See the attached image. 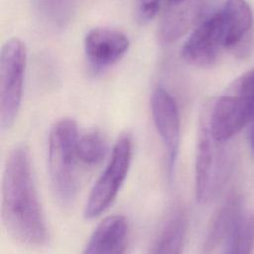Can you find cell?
Here are the masks:
<instances>
[{
    "label": "cell",
    "mask_w": 254,
    "mask_h": 254,
    "mask_svg": "<svg viewBox=\"0 0 254 254\" xmlns=\"http://www.w3.org/2000/svg\"><path fill=\"white\" fill-rule=\"evenodd\" d=\"M132 154V138L127 134L121 136L113 147L107 166L89 193L83 211L86 219L99 216L112 204L127 177Z\"/></svg>",
    "instance_id": "6"
},
{
    "label": "cell",
    "mask_w": 254,
    "mask_h": 254,
    "mask_svg": "<svg viewBox=\"0 0 254 254\" xmlns=\"http://www.w3.org/2000/svg\"><path fill=\"white\" fill-rule=\"evenodd\" d=\"M128 234V222L124 216H107L92 232L82 254H125Z\"/></svg>",
    "instance_id": "13"
},
{
    "label": "cell",
    "mask_w": 254,
    "mask_h": 254,
    "mask_svg": "<svg viewBox=\"0 0 254 254\" xmlns=\"http://www.w3.org/2000/svg\"><path fill=\"white\" fill-rule=\"evenodd\" d=\"M107 146L99 132L92 131L78 137L76 155L79 162L86 166H95L105 157Z\"/></svg>",
    "instance_id": "16"
},
{
    "label": "cell",
    "mask_w": 254,
    "mask_h": 254,
    "mask_svg": "<svg viewBox=\"0 0 254 254\" xmlns=\"http://www.w3.org/2000/svg\"><path fill=\"white\" fill-rule=\"evenodd\" d=\"M168 1H169V4H175V3H179L183 0H168Z\"/></svg>",
    "instance_id": "20"
},
{
    "label": "cell",
    "mask_w": 254,
    "mask_h": 254,
    "mask_svg": "<svg viewBox=\"0 0 254 254\" xmlns=\"http://www.w3.org/2000/svg\"><path fill=\"white\" fill-rule=\"evenodd\" d=\"M35 14L50 29L66 28L74 18L78 0H32Z\"/></svg>",
    "instance_id": "15"
},
{
    "label": "cell",
    "mask_w": 254,
    "mask_h": 254,
    "mask_svg": "<svg viewBox=\"0 0 254 254\" xmlns=\"http://www.w3.org/2000/svg\"><path fill=\"white\" fill-rule=\"evenodd\" d=\"M224 49L243 57L254 45L253 14L245 0H226L220 10Z\"/></svg>",
    "instance_id": "9"
},
{
    "label": "cell",
    "mask_w": 254,
    "mask_h": 254,
    "mask_svg": "<svg viewBox=\"0 0 254 254\" xmlns=\"http://www.w3.org/2000/svg\"><path fill=\"white\" fill-rule=\"evenodd\" d=\"M224 49L222 18L219 11L200 22L182 47V58L195 66H210Z\"/></svg>",
    "instance_id": "8"
},
{
    "label": "cell",
    "mask_w": 254,
    "mask_h": 254,
    "mask_svg": "<svg viewBox=\"0 0 254 254\" xmlns=\"http://www.w3.org/2000/svg\"><path fill=\"white\" fill-rule=\"evenodd\" d=\"M27 51L18 38L9 39L0 56V127L9 130L18 115L24 85Z\"/></svg>",
    "instance_id": "5"
},
{
    "label": "cell",
    "mask_w": 254,
    "mask_h": 254,
    "mask_svg": "<svg viewBox=\"0 0 254 254\" xmlns=\"http://www.w3.org/2000/svg\"><path fill=\"white\" fill-rule=\"evenodd\" d=\"M254 118V68L241 74L227 91L217 98L208 116V128L214 141L225 143Z\"/></svg>",
    "instance_id": "3"
},
{
    "label": "cell",
    "mask_w": 254,
    "mask_h": 254,
    "mask_svg": "<svg viewBox=\"0 0 254 254\" xmlns=\"http://www.w3.org/2000/svg\"><path fill=\"white\" fill-rule=\"evenodd\" d=\"M219 144L210 135L207 116L202 118L195 157V197L199 203L211 200L229 176L231 157Z\"/></svg>",
    "instance_id": "4"
},
{
    "label": "cell",
    "mask_w": 254,
    "mask_h": 254,
    "mask_svg": "<svg viewBox=\"0 0 254 254\" xmlns=\"http://www.w3.org/2000/svg\"><path fill=\"white\" fill-rule=\"evenodd\" d=\"M242 197L237 193L230 194L213 216L202 243V254H213L236 228L243 213Z\"/></svg>",
    "instance_id": "12"
},
{
    "label": "cell",
    "mask_w": 254,
    "mask_h": 254,
    "mask_svg": "<svg viewBox=\"0 0 254 254\" xmlns=\"http://www.w3.org/2000/svg\"><path fill=\"white\" fill-rule=\"evenodd\" d=\"M130 41L122 32L109 28L91 29L84 38V52L95 69H104L119 61L128 51Z\"/></svg>",
    "instance_id": "11"
},
{
    "label": "cell",
    "mask_w": 254,
    "mask_h": 254,
    "mask_svg": "<svg viewBox=\"0 0 254 254\" xmlns=\"http://www.w3.org/2000/svg\"><path fill=\"white\" fill-rule=\"evenodd\" d=\"M210 0H183L169 4L158 28V38L163 44L179 40L193 25H198L210 14H207Z\"/></svg>",
    "instance_id": "10"
},
{
    "label": "cell",
    "mask_w": 254,
    "mask_h": 254,
    "mask_svg": "<svg viewBox=\"0 0 254 254\" xmlns=\"http://www.w3.org/2000/svg\"><path fill=\"white\" fill-rule=\"evenodd\" d=\"M150 104L156 130L166 150L168 178L172 182L181 140L179 108L174 97L163 86H158L154 89Z\"/></svg>",
    "instance_id": "7"
},
{
    "label": "cell",
    "mask_w": 254,
    "mask_h": 254,
    "mask_svg": "<svg viewBox=\"0 0 254 254\" xmlns=\"http://www.w3.org/2000/svg\"><path fill=\"white\" fill-rule=\"evenodd\" d=\"M248 141H249V147L251 149V152L254 156V118L249 124V132H248Z\"/></svg>",
    "instance_id": "18"
},
{
    "label": "cell",
    "mask_w": 254,
    "mask_h": 254,
    "mask_svg": "<svg viewBox=\"0 0 254 254\" xmlns=\"http://www.w3.org/2000/svg\"><path fill=\"white\" fill-rule=\"evenodd\" d=\"M161 0H136L135 15L141 25L150 22L158 13Z\"/></svg>",
    "instance_id": "17"
},
{
    "label": "cell",
    "mask_w": 254,
    "mask_h": 254,
    "mask_svg": "<svg viewBox=\"0 0 254 254\" xmlns=\"http://www.w3.org/2000/svg\"><path fill=\"white\" fill-rule=\"evenodd\" d=\"M77 124L71 118L56 122L49 135L48 167L55 196L62 205L73 202L77 192Z\"/></svg>",
    "instance_id": "2"
},
{
    "label": "cell",
    "mask_w": 254,
    "mask_h": 254,
    "mask_svg": "<svg viewBox=\"0 0 254 254\" xmlns=\"http://www.w3.org/2000/svg\"><path fill=\"white\" fill-rule=\"evenodd\" d=\"M188 229L185 211L178 207L169 215L162 227L151 254H182Z\"/></svg>",
    "instance_id": "14"
},
{
    "label": "cell",
    "mask_w": 254,
    "mask_h": 254,
    "mask_svg": "<svg viewBox=\"0 0 254 254\" xmlns=\"http://www.w3.org/2000/svg\"><path fill=\"white\" fill-rule=\"evenodd\" d=\"M224 254H248L246 252H243V251H239V250H236V249H233V248H225V253Z\"/></svg>",
    "instance_id": "19"
},
{
    "label": "cell",
    "mask_w": 254,
    "mask_h": 254,
    "mask_svg": "<svg viewBox=\"0 0 254 254\" xmlns=\"http://www.w3.org/2000/svg\"><path fill=\"white\" fill-rule=\"evenodd\" d=\"M2 218L9 234L21 244L39 247L47 242L48 229L25 147L15 148L6 163Z\"/></svg>",
    "instance_id": "1"
}]
</instances>
